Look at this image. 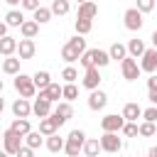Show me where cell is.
Segmentation results:
<instances>
[{
  "label": "cell",
  "instance_id": "obj_1",
  "mask_svg": "<svg viewBox=\"0 0 157 157\" xmlns=\"http://www.w3.org/2000/svg\"><path fill=\"white\" fill-rule=\"evenodd\" d=\"M110 61H113V59H110V54H108L105 49H88V52L81 56L78 64H81L83 69H93V66H96V69H103V66H108Z\"/></svg>",
  "mask_w": 157,
  "mask_h": 157
},
{
  "label": "cell",
  "instance_id": "obj_2",
  "mask_svg": "<svg viewBox=\"0 0 157 157\" xmlns=\"http://www.w3.org/2000/svg\"><path fill=\"white\" fill-rule=\"evenodd\" d=\"M86 132L83 130H71L69 132V137H66V147H64V152L69 155V157H81V152H83V147H86Z\"/></svg>",
  "mask_w": 157,
  "mask_h": 157
},
{
  "label": "cell",
  "instance_id": "obj_3",
  "mask_svg": "<svg viewBox=\"0 0 157 157\" xmlns=\"http://www.w3.org/2000/svg\"><path fill=\"white\" fill-rule=\"evenodd\" d=\"M15 91L20 93V98H34L37 96V86H34V78L32 76H27V74H20V76H15Z\"/></svg>",
  "mask_w": 157,
  "mask_h": 157
},
{
  "label": "cell",
  "instance_id": "obj_4",
  "mask_svg": "<svg viewBox=\"0 0 157 157\" xmlns=\"http://www.w3.org/2000/svg\"><path fill=\"white\" fill-rule=\"evenodd\" d=\"M25 137H20L17 132H12L10 128H5V132H2V152H7V155H20V150L25 147V142H22Z\"/></svg>",
  "mask_w": 157,
  "mask_h": 157
},
{
  "label": "cell",
  "instance_id": "obj_5",
  "mask_svg": "<svg viewBox=\"0 0 157 157\" xmlns=\"http://www.w3.org/2000/svg\"><path fill=\"white\" fill-rule=\"evenodd\" d=\"M101 128H103V132H123L125 118L118 115V113H108V115L101 118Z\"/></svg>",
  "mask_w": 157,
  "mask_h": 157
},
{
  "label": "cell",
  "instance_id": "obj_6",
  "mask_svg": "<svg viewBox=\"0 0 157 157\" xmlns=\"http://www.w3.org/2000/svg\"><path fill=\"white\" fill-rule=\"evenodd\" d=\"M123 20H125V29H130V32H140V29H142V25H145L142 12H140L137 7H128V10H125V15H123Z\"/></svg>",
  "mask_w": 157,
  "mask_h": 157
},
{
  "label": "cell",
  "instance_id": "obj_7",
  "mask_svg": "<svg viewBox=\"0 0 157 157\" xmlns=\"http://www.w3.org/2000/svg\"><path fill=\"white\" fill-rule=\"evenodd\" d=\"M120 74H123V78H125V81H137V78H140V74H142V69H140L137 59L128 56V59L120 64Z\"/></svg>",
  "mask_w": 157,
  "mask_h": 157
},
{
  "label": "cell",
  "instance_id": "obj_8",
  "mask_svg": "<svg viewBox=\"0 0 157 157\" xmlns=\"http://www.w3.org/2000/svg\"><path fill=\"white\" fill-rule=\"evenodd\" d=\"M101 147H103V152L115 155V152L123 150V140L118 137V132H103L101 135Z\"/></svg>",
  "mask_w": 157,
  "mask_h": 157
},
{
  "label": "cell",
  "instance_id": "obj_9",
  "mask_svg": "<svg viewBox=\"0 0 157 157\" xmlns=\"http://www.w3.org/2000/svg\"><path fill=\"white\" fill-rule=\"evenodd\" d=\"M101 69H86V74H83V78H81V86L83 88H88V91H98V86H101Z\"/></svg>",
  "mask_w": 157,
  "mask_h": 157
},
{
  "label": "cell",
  "instance_id": "obj_10",
  "mask_svg": "<svg viewBox=\"0 0 157 157\" xmlns=\"http://www.w3.org/2000/svg\"><path fill=\"white\" fill-rule=\"evenodd\" d=\"M140 69L145 71V74H150V76H155L157 74V49H147L145 52V56L140 59Z\"/></svg>",
  "mask_w": 157,
  "mask_h": 157
},
{
  "label": "cell",
  "instance_id": "obj_11",
  "mask_svg": "<svg viewBox=\"0 0 157 157\" xmlns=\"http://www.w3.org/2000/svg\"><path fill=\"white\" fill-rule=\"evenodd\" d=\"M54 103H49L47 98H34V103H32V113L39 118V120H44V118H52V113H54V108H52Z\"/></svg>",
  "mask_w": 157,
  "mask_h": 157
},
{
  "label": "cell",
  "instance_id": "obj_12",
  "mask_svg": "<svg viewBox=\"0 0 157 157\" xmlns=\"http://www.w3.org/2000/svg\"><path fill=\"white\" fill-rule=\"evenodd\" d=\"M12 115L20 118V120H27V118L32 115V103H29L27 98H17V101L12 103Z\"/></svg>",
  "mask_w": 157,
  "mask_h": 157
},
{
  "label": "cell",
  "instance_id": "obj_13",
  "mask_svg": "<svg viewBox=\"0 0 157 157\" xmlns=\"http://www.w3.org/2000/svg\"><path fill=\"white\" fill-rule=\"evenodd\" d=\"M142 113H145V110L140 108V103H132V101H130V103L123 105V113H120V115L125 118V123H137V118H142Z\"/></svg>",
  "mask_w": 157,
  "mask_h": 157
},
{
  "label": "cell",
  "instance_id": "obj_14",
  "mask_svg": "<svg viewBox=\"0 0 157 157\" xmlns=\"http://www.w3.org/2000/svg\"><path fill=\"white\" fill-rule=\"evenodd\" d=\"M39 98H47L49 103H59V98H64V86H59V83H52L49 88L39 91Z\"/></svg>",
  "mask_w": 157,
  "mask_h": 157
},
{
  "label": "cell",
  "instance_id": "obj_15",
  "mask_svg": "<svg viewBox=\"0 0 157 157\" xmlns=\"http://www.w3.org/2000/svg\"><path fill=\"white\" fill-rule=\"evenodd\" d=\"M147 49H150V47H145V42H142V39H137V37L128 42V56H132V59H142Z\"/></svg>",
  "mask_w": 157,
  "mask_h": 157
},
{
  "label": "cell",
  "instance_id": "obj_16",
  "mask_svg": "<svg viewBox=\"0 0 157 157\" xmlns=\"http://www.w3.org/2000/svg\"><path fill=\"white\" fill-rule=\"evenodd\" d=\"M105 103H108V96H105L101 88H98V91H91V96H88V108H91V110H103Z\"/></svg>",
  "mask_w": 157,
  "mask_h": 157
},
{
  "label": "cell",
  "instance_id": "obj_17",
  "mask_svg": "<svg viewBox=\"0 0 157 157\" xmlns=\"http://www.w3.org/2000/svg\"><path fill=\"white\" fill-rule=\"evenodd\" d=\"M34 52H37L34 39H20V47H17V56L20 59H32Z\"/></svg>",
  "mask_w": 157,
  "mask_h": 157
},
{
  "label": "cell",
  "instance_id": "obj_18",
  "mask_svg": "<svg viewBox=\"0 0 157 157\" xmlns=\"http://www.w3.org/2000/svg\"><path fill=\"white\" fill-rule=\"evenodd\" d=\"M17 47H20V42H17L15 37H5V39H0V54H2L5 59H10V56L17 52Z\"/></svg>",
  "mask_w": 157,
  "mask_h": 157
},
{
  "label": "cell",
  "instance_id": "obj_19",
  "mask_svg": "<svg viewBox=\"0 0 157 157\" xmlns=\"http://www.w3.org/2000/svg\"><path fill=\"white\" fill-rule=\"evenodd\" d=\"M27 20H25V15H22V10H7L5 12V25L7 27H22Z\"/></svg>",
  "mask_w": 157,
  "mask_h": 157
},
{
  "label": "cell",
  "instance_id": "obj_20",
  "mask_svg": "<svg viewBox=\"0 0 157 157\" xmlns=\"http://www.w3.org/2000/svg\"><path fill=\"white\" fill-rule=\"evenodd\" d=\"M108 54H110V59H115V61H125L128 59V44H120V42H113L110 44V49H108Z\"/></svg>",
  "mask_w": 157,
  "mask_h": 157
},
{
  "label": "cell",
  "instance_id": "obj_21",
  "mask_svg": "<svg viewBox=\"0 0 157 157\" xmlns=\"http://www.w3.org/2000/svg\"><path fill=\"white\" fill-rule=\"evenodd\" d=\"M96 15H98V5H96V2H81V5H78V12H76V17L93 20Z\"/></svg>",
  "mask_w": 157,
  "mask_h": 157
},
{
  "label": "cell",
  "instance_id": "obj_22",
  "mask_svg": "<svg viewBox=\"0 0 157 157\" xmlns=\"http://www.w3.org/2000/svg\"><path fill=\"white\" fill-rule=\"evenodd\" d=\"M20 56H10V59H2V71L7 76H20Z\"/></svg>",
  "mask_w": 157,
  "mask_h": 157
},
{
  "label": "cell",
  "instance_id": "obj_23",
  "mask_svg": "<svg viewBox=\"0 0 157 157\" xmlns=\"http://www.w3.org/2000/svg\"><path fill=\"white\" fill-rule=\"evenodd\" d=\"M10 130L17 132L20 137H27V135L32 132V125H29V120H20V118H15V120L10 123Z\"/></svg>",
  "mask_w": 157,
  "mask_h": 157
},
{
  "label": "cell",
  "instance_id": "obj_24",
  "mask_svg": "<svg viewBox=\"0 0 157 157\" xmlns=\"http://www.w3.org/2000/svg\"><path fill=\"white\" fill-rule=\"evenodd\" d=\"M20 34H22V39H34V37L39 34V25H37L34 20H27V22L20 27Z\"/></svg>",
  "mask_w": 157,
  "mask_h": 157
},
{
  "label": "cell",
  "instance_id": "obj_25",
  "mask_svg": "<svg viewBox=\"0 0 157 157\" xmlns=\"http://www.w3.org/2000/svg\"><path fill=\"white\" fill-rule=\"evenodd\" d=\"M32 78H34V86H37V91H44V88H49V86L54 83V81H52V74H49V71H37V74H34Z\"/></svg>",
  "mask_w": 157,
  "mask_h": 157
},
{
  "label": "cell",
  "instance_id": "obj_26",
  "mask_svg": "<svg viewBox=\"0 0 157 157\" xmlns=\"http://www.w3.org/2000/svg\"><path fill=\"white\" fill-rule=\"evenodd\" d=\"M44 145H47V150H49V152H61V150L66 147V137H61V135L56 132V135L47 137V142H44Z\"/></svg>",
  "mask_w": 157,
  "mask_h": 157
},
{
  "label": "cell",
  "instance_id": "obj_27",
  "mask_svg": "<svg viewBox=\"0 0 157 157\" xmlns=\"http://www.w3.org/2000/svg\"><path fill=\"white\" fill-rule=\"evenodd\" d=\"M101 150H103L101 147V140L98 137H88L86 140V147H83V157H98Z\"/></svg>",
  "mask_w": 157,
  "mask_h": 157
},
{
  "label": "cell",
  "instance_id": "obj_28",
  "mask_svg": "<svg viewBox=\"0 0 157 157\" xmlns=\"http://www.w3.org/2000/svg\"><path fill=\"white\" fill-rule=\"evenodd\" d=\"M74 29H76V34L86 37V34L93 29V20H83V17H76V20H74Z\"/></svg>",
  "mask_w": 157,
  "mask_h": 157
},
{
  "label": "cell",
  "instance_id": "obj_29",
  "mask_svg": "<svg viewBox=\"0 0 157 157\" xmlns=\"http://www.w3.org/2000/svg\"><path fill=\"white\" fill-rule=\"evenodd\" d=\"M66 44H69V47H71V49H74V52H76L78 56H83V54L88 52V49H86V39H83L81 34H74V37H71V39H69Z\"/></svg>",
  "mask_w": 157,
  "mask_h": 157
},
{
  "label": "cell",
  "instance_id": "obj_30",
  "mask_svg": "<svg viewBox=\"0 0 157 157\" xmlns=\"http://www.w3.org/2000/svg\"><path fill=\"white\" fill-rule=\"evenodd\" d=\"M54 115H59V118H61V120L66 123V120H69V118L74 115V108H71V103H66V101L56 103V105H54Z\"/></svg>",
  "mask_w": 157,
  "mask_h": 157
},
{
  "label": "cell",
  "instance_id": "obj_31",
  "mask_svg": "<svg viewBox=\"0 0 157 157\" xmlns=\"http://www.w3.org/2000/svg\"><path fill=\"white\" fill-rule=\"evenodd\" d=\"M42 142H44V135H42L39 130H32V132L25 137V147H29V150H37V147H42Z\"/></svg>",
  "mask_w": 157,
  "mask_h": 157
},
{
  "label": "cell",
  "instance_id": "obj_32",
  "mask_svg": "<svg viewBox=\"0 0 157 157\" xmlns=\"http://www.w3.org/2000/svg\"><path fill=\"white\" fill-rule=\"evenodd\" d=\"M56 123L52 120V118H44V120H39V132L44 135V137H52V135H56Z\"/></svg>",
  "mask_w": 157,
  "mask_h": 157
},
{
  "label": "cell",
  "instance_id": "obj_33",
  "mask_svg": "<svg viewBox=\"0 0 157 157\" xmlns=\"http://www.w3.org/2000/svg\"><path fill=\"white\" fill-rule=\"evenodd\" d=\"M52 15H54V12H52V7H44V5H42V7L32 15V20H34L37 25H44V22H49V20H52Z\"/></svg>",
  "mask_w": 157,
  "mask_h": 157
},
{
  "label": "cell",
  "instance_id": "obj_34",
  "mask_svg": "<svg viewBox=\"0 0 157 157\" xmlns=\"http://www.w3.org/2000/svg\"><path fill=\"white\" fill-rule=\"evenodd\" d=\"M147 101L152 105H157V74L147 78Z\"/></svg>",
  "mask_w": 157,
  "mask_h": 157
},
{
  "label": "cell",
  "instance_id": "obj_35",
  "mask_svg": "<svg viewBox=\"0 0 157 157\" xmlns=\"http://www.w3.org/2000/svg\"><path fill=\"white\" fill-rule=\"evenodd\" d=\"M61 59H64L69 66H71L74 61H81V56H78V54H76V52H74L69 44H64V47H61Z\"/></svg>",
  "mask_w": 157,
  "mask_h": 157
},
{
  "label": "cell",
  "instance_id": "obj_36",
  "mask_svg": "<svg viewBox=\"0 0 157 157\" xmlns=\"http://www.w3.org/2000/svg\"><path fill=\"white\" fill-rule=\"evenodd\" d=\"M49 7H52V12H54V15H66V12L71 10L69 0H54V2L49 5Z\"/></svg>",
  "mask_w": 157,
  "mask_h": 157
},
{
  "label": "cell",
  "instance_id": "obj_37",
  "mask_svg": "<svg viewBox=\"0 0 157 157\" xmlns=\"http://www.w3.org/2000/svg\"><path fill=\"white\" fill-rule=\"evenodd\" d=\"M76 98H78V88H76V83H64V101L71 103V101H76Z\"/></svg>",
  "mask_w": 157,
  "mask_h": 157
},
{
  "label": "cell",
  "instance_id": "obj_38",
  "mask_svg": "<svg viewBox=\"0 0 157 157\" xmlns=\"http://www.w3.org/2000/svg\"><path fill=\"white\" fill-rule=\"evenodd\" d=\"M152 135H157V128H155V123H140V137H152Z\"/></svg>",
  "mask_w": 157,
  "mask_h": 157
},
{
  "label": "cell",
  "instance_id": "obj_39",
  "mask_svg": "<svg viewBox=\"0 0 157 157\" xmlns=\"http://www.w3.org/2000/svg\"><path fill=\"white\" fill-rule=\"evenodd\" d=\"M61 78H64L66 83H76V78H78V71H76L74 66H66V69L61 71Z\"/></svg>",
  "mask_w": 157,
  "mask_h": 157
},
{
  "label": "cell",
  "instance_id": "obj_40",
  "mask_svg": "<svg viewBox=\"0 0 157 157\" xmlns=\"http://www.w3.org/2000/svg\"><path fill=\"white\" fill-rule=\"evenodd\" d=\"M123 135H125V137H137V135H140V123H125Z\"/></svg>",
  "mask_w": 157,
  "mask_h": 157
},
{
  "label": "cell",
  "instance_id": "obj_41",
  "mask_svg": "<svg viewBox=\"0 0 157 157\" xmlns=\"http://www.w3.org/2000/svg\"><path fill=\"white\" fill-rule=\"evenodd\" d=\"M155 5H157L155 0H137V5H135V7L145 15V12H152V10H155Z\"/></svg>",
  "mask_w": 157,
  "mask_h": 157
},
{
  "label": "cell",
  "instance_id": "obj_42",
  "mask_svg": "<svg viewBox=\"0 0 157 157\" xmlns=\"http://www.w3.org/2000/svg\"><path fill=\"white\" fill-rule=\"evenodd\" d=\"M142 120H145V123H157V105H150V108H145V113H142Z\"/></svg>",
  "mask_w": 157,
  "mask_h": 157
},
{
  "label": "cell",
  "instance_id": "obj_43",
  "mask_svg": "<svg viewBox=\"0 0 157 157\" xmlns=\"http://www.w3.org/2000/svg\"><path fill=\"white\" fill-rule=\"evenodd\" d=\"M20 7H22V10H29V12L34 15L42 5H39V0H22V2H20Z\"/></svg>",
  "mask_w": 157,
  "mask_h": 157
},
{
  "label": "cell",
  "instance_id": "obj_44",
  "mask_svg": "<svg viewBox=\"0 0 157 157\" xmlns=\"http://www.w3.org/2000/svg\"><path fill=\"white\" fill-rule=\"evenodd\" d=\"M17 157H34V150H29V147H22Z\"/></svg>",
  "mask_w": 157,
  "mask_h": 157
},
{
  "label": "cell",
  "instance_id": "obj_45",
  "mask_svg": "<svg viewBox=\"0 0 157 157\" xmlns=\"http://www.w3.org/2000/svg\"><path fill=\"white\" fill-rule=\"evenodd\" d=\"M150 42H152V49H157V29L150 34Z\"/></svg>",
  "mask_w": 157,
  "mask_h": 157
},
{
  "label": "cell",
  "instance_id": "obj_46",
  "mask_svg": "<svg viewBox=\"0 0 157 157\" xmlns=\"http://www.w3.org/2000/svg\"><path fill=\"white\" fill-rule=\"evenodd\" d=\"M147 157H157V145H155V147H150V150H147Z\"/></svg>",
  "mask_w": 157,
  "mask_h": 157
},
{
  "label": "cell",
  "instance_id": "obj_47",
  "mask_svg": "<svg viewBox=\"0 0 157 157\" xmlns=\"http://www.w3.org/2000/svg\"><path fill=\"white\" fill-rule=\"evenodd\" d=\"M0 157H10V155H7V152H2V155H0Z\"/></svg>",
  "mask_w": 157,
  "mask_h": 157
}]
</instances>
